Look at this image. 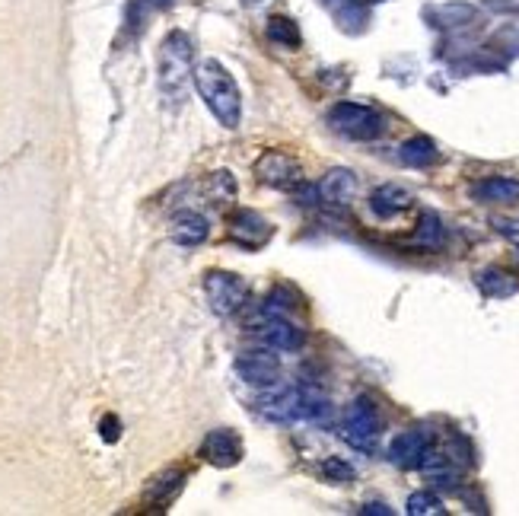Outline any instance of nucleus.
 <instances>
[{"label": "nucleus", "instance_id": "f257e3e1", "mask_svg": "<svg viewBox=\"0 0 519 516\" xmlns=\"http://www.w3.org/2000/svg\"><path fill=\"white\" fill-rule=\"evenodd\" d=\"M255 405H258V415L278 424H297V421L322 424L332 418V399H328L322 389L306 386V383L265 392Z\"/></svg>", "mask_w": 519, "mask_h": 516}, {"label": "nucleus", "instance_id": "f03ea898", "mask_svg": "<svg viewBox=\"0 0 519 516\" xmlns=\"http://www.w3.org/2000/svg\"><path fill=\"white\" fill-rule=\"evenodd\" d=\"M195 86H198V96L204 99L207 112H211L227 131H236L242 122V93L227 67L214 58L201 61L195 67Z\"/></svg>", "mask_w": 519, "mask_h": 516}, {"label": "nucleus", "instance_id": "7ed1b4c3", "mask_svg": "<svg viewBox=\"0 0 519 516\" xmlns=\"http://www.w3.org/2000/svg\"><path fill=\"white\" fill-rule=\"evenodd\" d=\"M195 80V51L192 39L185 36L182 29H172L160 45V58H157V83H160V96L169 106H179L185 99L188 86Z\"/></svg>", "mask_w": 519, "mask_h": 516}, {"label": "nucleus", "instance_id": "20e7f679", "mask_svg": "<svg viewBox=\"0 0 519 516\" xmlns=\"http://www.w3.org/2000/svg\"><path fill=\"white\" fill-rule=\"evenodd\" d=\"M328 128L348 141H376L386 131V118L360 102H338L328 112Z\"/></svg>", "mask_w": 519, "mask_h": 516}, {"label": "nucleus", "instance_id": "39448f33", "mask_svg": "<svg viewBox=\"0 0 519 516\" xmlns=\"http://www.w3.org/2000/svg\"><path fill=\"white\" fill-rule=\"evenodd\" d=\"M341 440L354 446L357 453H376V443H379V411L376 402L370 395H360L348 405L341 418Z\"/></svg>", "mask_w": 519, "mask_h": 516}, {"label": "nucleus", "instance_id": "423d86ee", "mask_svg": "<svg viewBox=\"0 0 519 516\" xmlns=\"http://www.w3.org/2000/svg\"><path fill=\"white\" fill-rule=\"evenodd\" d=\"M204 297H207V303H211L214 316L230 319L249 303V287L239 274L214 268V271L204 274Z\"/></svg>", "mask_w": 519, "mask_h": 516}, {"label": "nucleus", "instance_id": "0eeeda50", "mask_svg": "<svg viewBox=\"0 0 519 516\" xmlns=\"http://www.w3.org/2000/svg\"><path fill=\"white\" fill-rule=\"evenodd\" d=\"M255 179L268 185V188H278V192H293L300 182H303V166L290 157V153L281 150H265L262 157L255 160Z\"/></svg>", "mask_w": 519, "mask_h": 516}, {"label": "nucleus", "instance_id": "6e6552de", "mask_svg": "<svg viewBox=\"0 0 519 516\" xmlns=\"http://www.w3.org/2000/svg\"><path fill=\"white\" fill-rule=\"evenodd\" d=\"M252 338L262 344V348H271V351H300L303 348V332L293 322H287L284 316L262 313V319L252 322Z\"/></svg>", "mask_w": 519, "mask_h": 516}, {"label": "nucleus", "instance_id": "1a4fd4ad", "mask_svg": "<svg viewBox=\"0 0 519 516\" xmlns=\"http://www.w3.org/2000/svg\"><path fill=\"white\" fill-rule=\"evenodd\" d=\"M236 376L249 386H274L281 380V360L278 354H271V348L258 344V351L236 357Z\"/></svg>", "mask_w": 519, "mask_h": 516}, {"label": "nucleus", "instance_id": "9d476101", "mask_svg": "<svg viewBox=\"0 0 519 516\" xmlns=\"http://www.w3.org/2000/svg\"><path fill=\"white\" fill-rule=\"evenodd\" d=\"M271 236H274V227L258 211H236L230 217V239L242 249L249 252L265 249Z\"/></svg>", "mask_w": 519, "mask_h": 516}, {"label": "nucleus", "instance_id": "9b49d317", "mask_svg": "<svg viewBox=\"0 0 519 516\" xmlns=\"http://www.w3.org/2000/svg\"><path fill=\"white\" fill-rule=\"evenodd\" d=\"M201 456L217 469H233L236 462L242 459V440L233 434L230 427L211 430V434H207L204 443H201Z\"/></svg>", "mask_w": 519, "mask_h": 516}, {"label": "nucleus", "instance_id": "f8f14e48", "mask_svg": "<svg viewBox=\"0 0 519 516\" xmlns=\"http://www.w3.org/2000/svg\"><path fill=\"white\" fill-rule=\"evenodd\" d=\"M430 450V437L424 430H402L399 437L389 443V462L399 469H418Z\"/></svg>", "mask_w": 519, "mask_h": 516}, {"label": "nucleus", "instance_id": "ddd939ff", "mask_svg": "<svg viewBox=\"0 0 519 516\" xmlns=\"http://www.w3.org/2000/svg\"><path fill=\"white\" fill-rule=\"evenodd\" d=\"M182 488H185V472L182 469H163V472H157V475L147 481L144 501L153 504V507H160V510H166L182 494Z\"/></svg>", "mask_w": 519, "mask_h": 516}, {"label": "nucleus", "instance_id": "4468645a", "mask_svg": "<svg viewBox=\"0 0 519 516\" xmlns=\"http://www.w3.org/2000/svg\"><path fill=\"white\" fill-rule=\"evenodd\" d=\"M207 233H211V227H207V217L198 214V211H179L176 217H172L169 236H172V243H179L185 249L201 246L207 239Z\"/></svg>", "mask_w": 519, "mask_h": 516}, {"label": "nucleus", "instance_id": "2eb2a0df", "mask_svg": "<svg viewBox=\"0 0 519 516\" xmlns=\"http://www.w3.org/2000/svg\"><path fill=\"white\" fill-rule=\"evenodd\" d=\"M319 195H322V201L335 204V208H348L357 195V176L351 169H332L319 182Z\"/></svg>", "mask_w": 519, "mask_h": 516}, {"label": "nucleus", "instance_id": "dca6fc26", "mask_svg": "<svg viewBox=\"0 0 519 516\" xmlns=\"http://www.w3.org/2000/svg\"><path fill=\"white\" fill-rule=\"evenodd\" d=\"M411 204H414V195L408 192V188L395 185V182L379 185L376 192L370 195V211H373L376 217H383V220H389V217H395V214L408 211Z\"/></svg>", "mask_w": 519, "mask_h": 516}, {"label": "nucleus", "instance_id": "f3484780", "mask_svg": "<svg viewBox=\"0 0 519 516\" xmlns=\"http://www.w3.org/2000/svg\"><path fill=\"white\" fill-rule=\"evenodd\" d=\"M472 198L478 204H516L519 201V182L507 176H491L472 185Z\"/></svg>", "mask_w": 519, "mask_h": 516}, {"label": "nucleus", "instance_id": "a211bd4d", "mask_svg": "<svg viewBox=\"0 0 519 516\" xmlns=\"http://www.w3.org/2000/svg\"><path fill=\"white\" fill-rule=\"evenodd\" d=\"M172 7V0H131L125 10V39H137L147 29L150 16Z\"/></svg>", "mask_w": 519, "mask_h": 516}, {"label": "nucleus", "instance_id": "6ab92c4d", "mask_svg": "<svg viewBox=\"0 0 519 516\" xmlns=\"http://www.w3.org/2000/svg\"><path fill=\"white\" fill-rule=\"evenodd\" d=\"M399 160L411 169H427V166H434L440 160V150H437L434 141H430V137L418 134V137H411V141H405L399 147Z\"/></svg>", "mask_w": 519, "mask_h": 516}, {"label": "nucleus", "instance_id": "aec40b11", "mask_svg": "<svg viewBox=\"0 0 519 516\" xmlns=\"http://www.w3.org/2000/svg\"><path fill=\"white\" fill-rule=\"evenodd\" d=\"M236 179L230 169H217L204 179V198L214 204V208H227V204L236 201Z\"/></svg>", "mask_w": 519, "mask_h": 516}, {"label": "nucleus", "instance_id": "412c9836", "mask_svg": "<svg viewBox=\"0 0 519 516\" xmlns=\"http://www.w3.org/2000/svg\"><path fill=\"white\" fill-rule=\"evenodd\" d=\"M478 287L484 297H510L519 290V281L513 278L510 271H500V268H484L478 271Z\"/></svg>", "mask_w": 519, "mask_h": 516}, {"label": "nucleus", "instance_id": "4be33fe9", "mask_svg": "<svg viewBox=\"0 0 519 516\" xmlns=\"http://www.w3.org/2000/svg\"><path fill=\"white\" fill-rule=\"evenodd\" d=\"M268 39L278 48H287V51H297L303 45L300 26L293 23L290 16H271L268 20Z\"/></svg>", "mask_w": 519, "mask_h": 516}, {"label": "nucleus", "instance_id": "5701e85b", "mask_svg": "<svg viewBox=\"0 0 519 516\" xmlns=\"http://www.w3.org/2000/svg\"><path fill=\"white\" fill-rule=\"evenodd\" d=\"M443 223L434 211H424L418 220V230H414V243L424 246V249H440L443 246Z\"/></svg>", "mask_w": 519, "mask_h": 516}, {"label": "nucleus", "instance_id": "b1692460", "mask_svg": "<svg viewBox=\"0 0 519 516\" xmlns=\"http://www.w3.org/2000/svg\"><path fill=\"white\" fill-rule=\"evenodd\" d=\"M427 16L434 20V26H462V23L475 20V7H469V4H446V7L427 10Z\"/></svg>", "mask_w": 519, "mask_h": 516}, {"label": "nucleus", "instance_id": "393cba45", "mask_svg": "<svg viewBox=\"0 0 519 516\" xmlns=\"http://www.w3.org/2000/svg\"><path fill=\"white\" fill-rule=\"evenodd\" d=\"M405 513L408 516H443L446 507L434 491H414L405 504Z\"/></svg>", "mask_w": 519, "mask_h": 516}, {"label": "nucleus", "instance_id": "a878e982", "mask_svg": "<svg viewBox=\"0 0 519 516\" xmlns=\"http://www.w3.org/2000/svg\"><path fill=\"white\" fill-rule=\"evenodd\" d=\"M319 475L325 478V481H332V485H351L354 481V466L348 459H341V456H328L322 466H319Z\"/></svg>", "mask_w": 519, "mask_h": 516}, {"label": "nucleus", "instance_id": "bb28decb", "mask_svg": "<svg viewBox=\"0 0 519 516\" xmlns=\"http://www.w3.org/2000/svg\"><path fill=\"white\" fill-rule=\"evenodd\" d=\"M293 198H297L303 208H313V204H319L322 201V195H319V185H306V182H300L297 188H293L290 192Z\"/></svg>", "mask_w": 519, "mask_h": 516}, {"label": "nucleus", "instance_id": "cd10ccee", "mask_svg": "<svg viewBox=\"0 0 519 516\" xmlns=\"http://www.w3.org/2000/svg\"><path fill=\"white\" fill-rule=\"evenodd\" d=\"M494 230L500 236H507L510 243L519 249V220H507V217H494Z\"/></svg>", "mask_w": 519, "mask_h": 516}, {"label": "nucleus", "instance_id": "c85d7f7f", "mask_svg": "<svg viewBox=\"0 0 519 516\" xmlns=\"http://www.w3.org/2000/svg\"><path fill=\"white\" fill-rule=\"evenodd\" d=\"M121 437V424L109 415L106 421H102V440H109V443H115Z\"/></svg>", "mask_w": 519, "mask_h": 516}, {"label": "nucleus", "instance_id": "c756f323", "mask_svg": "<svg viewBox=\"0 0 519 516\" xmlns=\"http://www.w3.org/2000/svg\"><path fill=\"white\" fill-rule=\"evenodd\" d=\"M363 513H379V516H392V510H389L386 504H379V501L367 504V507H363Z\"/></svg>", "mask_w": 519, "mask_h": 516}, {"label": "nucleus", "instance_id": "7c9ffc66", "mask_svg": "<svg viewBox=\"0 0 519 516\" xmlns=\"http://www.w3.org/2000/svg\"><path fill=\"white\" fill-rule=\"evenodd\" d=\"M246 4H255V0H246Z\"/></svg>", "mask_w": 519, "mask_h": 516}]
</instances>
